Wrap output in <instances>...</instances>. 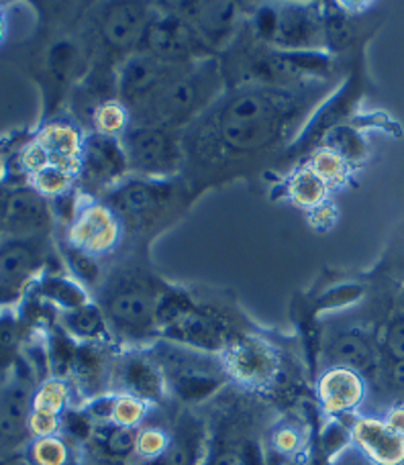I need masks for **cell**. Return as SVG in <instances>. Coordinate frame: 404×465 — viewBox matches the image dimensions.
I'll return each mask as SVG.
<instances>
[{
  "instance_id": "e0dca14e",
  "label": "cell",
  "mask_w": 404,
  "mask_h": 465,
  "mask_svg": "<svg viewBox=\"0 0 404 465\" xmlns=\"http://www.w3.org/2000/svg\"><path fill=\"white\" fill-rule=\"evenodd\" d=\"M35 143L44 147L49 157V163L80 173L82 149H84V137L80 131L68 123H49L39 131Z\"/></svg>"
},
{
  "instance_id": "c3c4849f",
  "label": "cell",
  "mask_w": 404,
  "mask_h": 465,
  "mask_svg": "<svg viewBox=\"0 0 404 465\" xmlns=\"http://www.w3.org/2000/svg\"><path fill=\"white\" fill-rule=\"evenodd\" d=\"M3 465H33L29 455H16V458H11L8 461H5Z\"/></svg>"
},
{
  "instance_id": "7c38bea8",
  "label": "cell",
  "mask_w": 404,
  "mask_h": 465,
  "mask_svg": "<svg viewBox=\"0 0 404 465\" xmlns=\"http://www.w3.org/2000/svg\"><path fill=\"white\" fill-rule=\"evenodd\" d=\"M351 445L372 465H404V437L384 419L361 417L353 420Z\"/></svg>"
},
{
  "instance_id": "6da1fadb",
  "label": "cell",
  "mask_w": 404,
  "mask_h": 465,
  "mask_svg": "<svg viewBox=\"0 0 404 465\" xmlns=\"http://www.w3.org/2000/svg\"><path fill=\"white\" fill-rule=\"evenodd\" d=\"M292 111L291 98L276 90H247L231 98L217 119L222 145L233 152H253L271 143Z\"/></svg>"
},
{
  "instance_id": "74e56055",
  "label": "cell",
  "mask_w": 404,
  "mask_h": 465,
  "mask_svg": "<svg viewBox=\"0 0 404 465\" xmlns=\"http://www.w3.org/2000/svg\"><path fill=\"white\" fill-rule=\"evenodd\" d=\"M323 447L329 455H341L351 447V429L343 427L341 422H331L323 433Z\"/></svg>"
},
{
  "instance_id": "4316f807",
  "label": "cell",
  "mask_w": 404,
  "mask_h": 465,
  "mask_svg": "<svg viewBox=\"0 0 404 465\" xmlns=\"http://www.w3.org/2000/svg\"><path fill=\"white\" fill-rule=\"evenodd\" d=\"M325 147L331 149V152H335L348 165L364 160L366 152H368L366 141L361 139L360 133L353 127H345V124L333 127L331 131L327 133Z\"/></svg>"
},
{
  "instance_id": "ac0fdd59",
  "label": "cell",
  "mask_w": 404,
  "mask_h": 465,
  "mask_svg": "<svg viewBox=\"0 0 404 465\" xmlns=\"http://www.w3.org/2000/svg\"><path fill=\"white\" fill-rule=\"evenodd\" d=\"M327 355L337 368H348L353 371H368L376 365V349L366 335L358 331L337 335L327 347Z\"/></svg>"
},
{
  "instance_id": "f546056e",
  "label": "cell",
  "mask_w": 404,
  "mask_h": 465,
  "mask_svg": "<svg viewBox=\"0 0 404 465\" xmlns=\"http://www.w3.org/2000/svg\"><path fill=\"white\" fill-rule=\"evenodd\" d=\"M94 433L103 450L113 458H127V455L135 453L137 429H125L113 425V422H104V425H96Z\"/></svg>"
},
{
  "instance_id": "603a6c76",
  "label": "cell",
  "mask_w": 404,
  "mask_h": 465,
  "mask_svg": "<svg viewBox=\"0 0 404 465\" xmlns=\"http://www.w3.org/2000/svg\"><path fill=\"white\" fill-rule=\"evenodd\" d=\"M35 268V253L29 245L8 243L0 247V290H19Z\"/></svg>"
},
{
  "instance_id": "cb8c5ba5",
  "label": "cell",
  "mask_w": 404,
  "mask_h": 465,
  "mask_svg": "<svg viewBox=\"0 0 404 465\" xmlns=\"http://www.w3.org/2000/svg\"><path fill=\"white\" fill-rule=\"evenodd\" d=\"M329 194V186L320 180L309 165H304L294 176L288 180V198L301 209H307L309 213L323 206Z\"/></svg>"
},
{
  "instance_id": "bcb514c9",
  "label": "cell",
  "mask_w": 404,
  "mask_h": 465,
  "mask_svg": "<svg viewBox=\"0 0 404 465\" xmlns=\"http://www.w3.org/2000/svg\"><path fill=\"white\" fill-rule=\"evenodd\" d=\"M335 465H372L370 463L364 455H361L356 447H350V450H345L341 455H337V461Z\"/></svg>"
},
{
  "instance_id": "d4e9b609",
  "label": "cell",
  "mask_w": 404,
  "mask_h": 465,
  "mask_svg": "<svg viewBox=\"0 0 404 465\" xmlns=\"http://www.w3.org/2000/svg\"><path fill=\"white\" fill-rule=\"evenodd\" d=\"M163 193H166V190L158 184H152V182H127V184L117 193V204L125 213L142 217V214L150 213L158 206Z\"/></svg>"
},
{
  "instance_id": "8d00e7d4",
  "label": "cell",
  "mask_w": 404,
  "mask_h": 465,
  "mask_svg": "<svg viewBox=\"0 0 404 465\" xmlns=\"http://www.w3.org/2000/svg\"><path fill=\"white\" fill-rule=\"evenodd\" d=\"M323 31H325V39L333 47H345L351 39V27L345 23V16L340 11L327 16L323 21Z\"/></svg>"
},
{
  "instance_id": "7dc6e473",
  "label": "cell",
  "mask_w": 404,
  "mask_h": 465,
  "mask_svg": "<svg viewBox=\"0 0 404 465\" xmlns=\"http://www.w3.org/2000/svg\"><path fill=\"white\" fill-rule=\"evenodd\" d=\"M392 380H394V384L397 386H400V388H404V361H394V365H392Z\"/></svg>"
},
{
  "instance_id": "9c48e42d",
  "label": "cell",
  "mask_w": 404,
  "mask_h": 465,
  "mask_svg": "<svg viewBox=\"0 0 404 465\" xmlns=\"http://www.w3.org/2000/svg\"><path fill=\"white\" fill-rule=\"evenodd\" d=\"M201 101V86L192 74H178L166 86L160 88L150 101L139 106V119L143 116L147 127H168L180 116H186ZM131 113V114H133Z\"/></svg>"
},
{
  "instance_id": "7a4b0ae2",
  "label": "cell",
  "mask_w": 404,
  "mask_h": 465,
  "mask_svg": "<svg viewBox=\"0 0 404 465\" xmlns=\"http://www.w3.org/2000/svg\"><path fill=\"white\" fill-rule=\"evenodd\" d=\"M153 360L162 368L166 384L188 402L214 392L227 376L221 360L186 345H163L155 349Z\"/></svg>"
},
{
  "instance_id": "2e32d148",
  "label": "cell",
  "mask_w": 404,
  "mask_h": 465,
  "mask_svg": "<svg viewBox=\"0 0 404 465\" xmlns=\"http://www.w3.org/2000/svg\"><path fill=\"white\" fill-rule=\"evenodd\" d=\"M150 13L143 5L119 3L106 8L103 16L104 39L113 47H131L142 44L147 27H150Z\"/></svg>"
},
{
  "instance_id": "52a82bcc",
  "label": "cell",
  "mask_w": 404,
  "mask_h": 465,
  "mask_svg": "<svg viewBox=\"0 0 404 465\" xmlns=\"http://www.w3.org/2000/svg\"><path fill=\"white\" fill-rule=\"evenodd\" d=\"M127 172L129 162L121 139L101 135V133L84 139L78 176H82L90 188L113 186L114 182L125 178Z\"/></svg>"
},
{
  "instance_id": "7402d4cb",
  "label": "cell",
  "mask_w": 404,
  "mask_h": 465,
  "mask_svg": "<svg viewBox=\"0 0 404 465\" xmlns=\"http://www.w3.org/2000/svg\"><path fill=\"white\" fill-rule=\"evenodd\" d=\"M113 368L98 343H88L76 349L72 357V371L82 386L101 388L113 378Z\"/></svg>"
},
{
  "instance_id": "d6986e66",
  "label": "cell",
  "mask_w": 404,
  "mask_h": 465,
  "mask_svg": "<svg viewBox=\"0 0 404 465\" xmlns=\"http://www.w3.org/2000/svg\"><path fill=\"white\" fill-rule=\"evenodd\" d=\"M204 453L202 427L194 419H184L170 435V447L163 458L166 465H201Z\"/></svg>"
},
{
  "instance_id": "e575fe53",
  "label": "cell",
  "mask_w": 404,
  "mask_h": 465,
  "mask_svg": "<svg viewBox=\"0 0 404 465\" xmlns=\"http://www.w3.org/2000/svg\"><path fill=\"white\" fill-rule=\"evenodd\" d=\"M170 447V435L163 429L147 427L137 433V445L135 453L142 460H158L163 458Z\"/></svg>"
},
{
  "instance_id": "60d3db41",
  "label": "cell",
  "mask_w": 404,
  "mask_h": 465,
  "mask_svg": "<svg viewBox=\"0 0 404 465\" xmlns=\"http://www.w3.org/2000/svg\"><path fill=\"white\" fill-rule=\"evenodd\" d=\"M62 427L60 417H54V414H45V412H35L31 411L29 414V430L37 439L39 437H54L57 430Z\"/></svg>"
},
{
  "instance_id": "8992f818",
  "label": "cell",
  "mask_w": 404,
  "mask_h": 465,
  "mask_svg": "<svg viewBox=\"0 0 404 465\" xmlns=\"http://www.w3.org/2000/svg\"><path fill=\"white\" fill-rule=\"evenodd\" d=\"M182 74V65L162 62L153 55H135L125 62L119 74L121 103L133 113L158 93L160 88Z\"/></svg>"
},
{
  "instance_id": "484cf974",
  "label": "cell",
  "mask_w": 404,
  "mask_h": 465,
  "mask_svg": "<svg viewBox=\"0 0 404 465\" xmlns=\"http://www.w3.org/2000/svg\"><path fill=\"white\" fill-rule=\"evenodd\" d=\"M93 123L101 135L121 139L131 129V111L121 101H104L94 109Z\"/></svg>"
},
{
  "instance_id": "ba28073f",
  "label": "cell",
  "mask_w": 404,
  "mask_h": 465,
  "mask_svg": "<svg viewBox=\"0 0 404 465\" xmlns=\"http://www.w3.org/2000/svg\"><path fill=\"white\" fill-rule=\"evenodd\" d=\"M222 368L227 376L245 386H263L274 380L278 360L274 349L261 339H239L222 349Z\"/></svg>"
},
{
  "instance_id": "277c9868",
  "label": "cell",
  "mask_w": 404,
  "mask_h": 465,
  "mask_svg": "<svg viewBox=\"0 0 404 465\" xmlns=\"http://www.w3.org/2000/svg\"><path fill=\"white\" fill-rule=\"evenodd\" d=\"M125 149L129 170L142 172L145 176H163L176 168L178 147L166 127H131L121 137Z\"/></svg>"
},
{
  "instance_id": "3957f363",
  "label": "cell",
  "mask_w": 404,
  "mask_h": 465,
  "mask_svg": "<svg viewBox=\"0 0 404 465\" xmlns=\"http://www.w3.org/2000/svg\"><path fill=\"white\" fill-rule=\"evenodd\" d=\"M145 54L168 64H184L209 52L206 41L184 16L162 15L150 21L142 39Z\"/></svg>"
},
{
  "instance_id": "83f0119b",
  "label": "cell",
  "mask_w": 404,
  "mask_h": 465,
  "mask_svg": "<svg viewBox=\"0 0 404 465\" xmlns=\"http://www.w3.org/2000/svg\"><path fill=\"white\" fill-rule=\"evenodd\" d=\"M78 173H74L60 165H45L44 170L31 176V186L35 190V194L45 198H62L68 194L74 182H76Z\"/></svg>"
},
{
  "instance_id": "9a60e30c",
  "label": "cell",
  "mask_w": 404,
  "mask_h": 465,
  "mask_svg": "<svg viewBox=\"0 0 404 465\" xmlns=\"http://www.w3.org/2000/svg\"><path fill=\"white\" fill-rule=\"evenodd\" d=\"M163 335L172 339V341H178L180 345L199 349V351L202 349L204 353L225 349L221 327L212 319L206 317V314L194 311L192 306L168 322L163 327Z\"/></svg>"
},
{
  "instance_id": "7bdbcfd3",
  "label": "cell",
  "mask_w": 404,
  "mask_h": 465,
  "mask_svg": "<svg viewBox=\"0 0 404 465\" xmlns=\"http://www.w3.org/2000/svg\"><path fill=\"white\" fill-rule=\"evenodd\" d=\"M209 465H251V463L241 451L225 450V451L214 455Z\"/></svg>"
},
{
  "instance_id": "836d02e7",
  "label": "cell",
  "mask_w": 404,
  "mask_h": 465,
  "mask_svg": "<svg viewBox=\"0 0 404 465\" xmlns=\"http://www.w3.org/2000/svg\"><path fill=\"white\" fill-rule=\"evenodd\" d=\"M29 458L33 465H68L70 450L60 437H39L31 445Z\"/></svg>"
},
{
  "instance_id": "ffe728a7",
  "label": "cell",
  "mask_w": 404,
  "mask_h": 465,
  "mask_svg": "<svg viewBox=\"0 0 404 465\" xmlns=\"http://www.w3.org/2000/svg\"><path fill=\"white\" fill-rule=\"evenodd\" d=\"M182 8L184 13L178 15L184 16V19L201 33L206 44L221 35V33H225L231 19H233V5L191 3L182 5Z\"/></svg>"
},
{
  "instance_id": "f35d334b",
  "label": "cell",
  "mask_w": 404,
  "mask_h": 465,
  "mask_svg": "<svg viewBox=\"0 0 404 465\" xmlns=\"http://www.w3.org/2000/svg\"><path fill=\"white\" fill-rule=\"evenodd\" d=\"M68 260L72 265V272L76 273L82 282L94 284V282L98 280V265H96L93 255H88L84 252H80V249L72 247V252L68 253Z\"/></svg>"
},
{
  "instance_id": "30bf717a",
  "label": "cell",
  "mask_w": 404,
  "mask_h": 465,
  "mask_svg": "<svg viewBox=\"0 0 404 465\" xmlns=\"http://www.w3.org/2000/svg\"><path fill=\"white\" fill-rule=\"evenodd\" d=\"M158 304L160 298H155L150 290L125 288L109 298L104 314L121 333L143 335L158 325Z\"/></svg>"
},
{
  "instance_id": "ab89813d",
  "label": "cell",
  "mask_w": 404,
  "mask_h": 465,
  "mask_svg": "<svg viewBox=\"0 0 404 465\" xmlns=\"http://www.w3.org/2000/svg\"><path fill=\"white\" fill-rule=\"evenodd\" d=\"M39 213H41V206L37 204V198L31 194L15 196L11 204H8V214L16 221H33L39 217Z\"/></svg>"
},
{
  "instance_id": "4dcf8cb0",
  "label": "cell",
  "mask_w": 404,
  "mask_h": 465,
  "mask_svg": "<svg viewBox=\"0 0 404 465\" xmlns=\"http://www.w3.org/2000/svg\"><path fill=\"white\" fill-rule=\"evenodd\" d=\"M70 402V388L62 380H47L39 386V390L33 394L31 411L54 414V417H62L65 406Z\"/></svg>"
},
{
  "instance_id": "f907efd6",
  "label": "cell",
  "mask_w": 404,
  "mask_h": 465,
  "mask_svg": "<svg viewBox=\"0 0 404 465\" xmlns=\"http://www.w3.org/2000/svg\"><path fill=\"white\" fill-rule=\"evenodd\" d=\"M402 302H404V288H402Z\"/></svg>"
},
{
  "instance_id": "5b68a950",
  "label": "cell",
  "mask_w": 404,
  "mask_h": 465,
  "mask_svg": "<svg viewBox=\"0 0 404 465\" xmlns=\"http://www.w3.org/2000/svg\"><path fill=\"white\" fill-rule=\"evenodd\" d=\"M123 239V221L111 206L88 203L70 225V245L93 257L114 252Z\"/></svg>"
},
{
  "instance_id": "681fc988",
  "label": "cell",
  "mask_w": 404,
  "mask_h": 465,
  "mask_svg": "<svg viewBox=\"0 0 404 465\" xmlns=\"http://www.w3.org/2000/svg\"><path fill=\"white\" fill-rule=\"evenodd\" d=\"M5 33H6V25H5V15L0 11V44H3L5 39Z\"/></svg>"
},
{
  "instance_id": "d6a6232c",
  "label": "cell",
  "mask_w": 404,
  "mask_h": 465,
  "mask_svg": "<svg viewBox=\"0 0 404 465\" xmlns=\"http://www.w3.org/2000/svg\"><path fill=\"white\" fill-rule=\"evenodd\" d=\"M147 406H150V404L139 401V398H135V396H129V394L114 396L111 422H113V425H117V427L137 429L145 419Z\"/></svg>"
},
{
  "instance_id": "5bb4252c",
  "label": "cell",
  "mask_w": 404,
  "mask_h": 465,
  "mask_svg": "<svg viewBox=\"0 0 404 465\" xmlns=\"http://www.w3.org/2000/svg\"><path fill=\"white\" fill-rule=\"evenodd\" d=\"M323 39V21L309 8L288 6L276 13L274 33L270 39L274 45L294 52V49L317 47Z\"/></svg>"
},
{
  "instance_id": "8fae6325",
  "label": "cell",
  "mask_w": 404,
  "mask_h": 465,
  "mask_svg": "<svg viewBox=\"0 0 404 465\" xmlns=\"http://www.w3.org/2000/svg\"><path fill=\"white\" fill-rule=\"evenodd\" d=\"M113 380L121 388V394L135 396L147 404L160 402L168 386L153 355L143 353H127L114 361Z\"/></svg>"
},
{
  "instance_id": "44dd1931",
  "label": "cell",
  "mask_w": 404,
  "mask_h": 465,
  "mask_svg": "<svg viewBox=\"0 0 404 465\" xmlns=\"http://www.w3.org/2000/svg\"><path fill=\"white\" fill-rule=\"evenodd\" d=\"M64 327L72 337L88 343H103L111 337L104 311L93 302L80 306L76 311L64 312Z\"/></svg>"
},
{
  "instance_id": "1f68e13d",
  "label": "cell",
  "mask_w": 404,
  "mask_h": 465,
  "mask_svg": "<svg viewBox=\"0 0 404 465\" xmlns=\"http://www.w3.org/2000/svg\"><path fill=\"white\" fill-rule=\"evenodd\" d=\"M309 168L315 172L329 188L341 186L343 182L348 180V172H350V165L327 147L319 149V152L310 157Z\"/></svg>"
},
{
  "instance_id": "b9f144b4",
  "label": "cell",
  "mask_w": 404,
  "mask_h": 465,
  "mask_svg": "<svg viewBox=\"0 0 404 465\" xmlns=\"http://www.w3.org/2000/svg\"><path fill=\"white\" fill-rule=\"evenodd\" d=\"M384 343L394 361H404V319L390 322V327L386 329Z\"/></svg>"
},
{
  "instance_id": "d590c367",
  "label": "cell",
  "mask_w": 404,
  "mask_h": 465,
  "mask_svg": "<svg viewBox=\"0 0 404 465\" xmlns=\"http://www.w3.org/2000/svg\"><path fill=\"white\" fill-rule=\"evenodd\" d=\"M271 447L282 455H294L302 447V433L294 425H282L271 433Z\"/></svg>"
},
{
  "instance_id": "f1b7e54d",
  "label": "cell",
  "mask_w": 404,
  "mask_h": 465,
  "mask_svg": "<svg viewBox=\"0 0 404 465\" xmlns=\"http://www.w3.org/2000/svg\"><path fill=\"white\" fill-rule=\"evenodd\" d=\"M41 292H44L49 301H54L57 306H62L65 312L76 311L80 306L88 304V294L84 292L78 282L68 278H47L41 284Z\"/></svg>"
},
{
  "instance_id": "f6af8a7d",
  "label": "cell",
  "mask_w": 404,
  "mask_h": 465,
  "mask_svg": "<svg viewBox=\"0 0 404 465\" xmlns=\"http://www.w3.org/2000/svg\"><path fill=\"white\" fill-rule=\"evenodd\" d=\"M384 422L392 430H397L399 435L404 437V406H394V409H390L389 412H386Z\"/></svg>"
},
{
  "instance_id": "4fadbf2b",
  "label": "cell",
  "mask_w": 404,
  "mask_h": 465,
  "mask_svg": "<svg viewBox=\"0 0 404 465\" xmlns=\"http://www.w3.org/2000/svg\"><path fill=\"white\" fill-rule=\"evenodd\" d=\"M317 396L327 414L341 417L364 402L366 381L358 371L331 365L317 381Z\"/></svg>"
},
{
  "instance_id": "ee69618b",
  "label": "cell",
  "mask_w": 404,
  "mask_h": 465,
  "mask_svg": "<svg viewBox=\"0 0 404 465\" xmlns=\"http://www.w3.org/2000/svg\"><path fill=\"white\" fill-rule=\"evenodd\" d=\"M333 219H335V211H333V206H329V204H323V206H319V209L310 211V223L315 227H320V223H323V227H331Z\"/></svg>"
},
{
  "instance_id": "816d5d0a",
  "label": "cell",
  "mask_w": 404,
  "mask_h": 465,
  "mask_svg": "<svg viewBox=\"0 0 404 465\" xmlns=\"http://www.w3.org/2000/svg\"><path fill=\"white\" fill-rule=\"evenodd\" d=\"M162 465H166V463H162Z\"/></svg>"
}]
</instances>
